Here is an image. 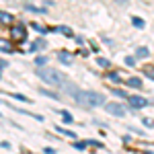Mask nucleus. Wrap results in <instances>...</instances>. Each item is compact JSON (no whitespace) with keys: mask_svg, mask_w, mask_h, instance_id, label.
<instances>
[{"mask_svg":"<svg viewBox=\"0 0 154 154\" xmlns=\"http://www.w3.org/2000/svg\"><path fill=\"white\" fill-rule=\"evenodd\" d=\"M72 97L76 99V103L86 105V107H101L105 103V97L101 93H95V91H76Z\"/></svg>","mask_w":154,"mask_h":154,"instance_id":"nucleus-1","label":"nucleus"},{"mask_svg":"<svg viewBox=\"0 0 154 154\" xmlns=\"http://www.w3.org/2000/svg\"><path fill=\"white\" fill-rule=\"evenodd\" d=\"M37 76H39L41 80H45L48 84H51V86H60V84L64 82V74L60 70H51V68H41V70H37Z\"/></svg>","mask_w":154,"mask_h":154,"instance_id":"nucleus-2","label":"nucleus"},{"mask_svg":"<svg viewBox=\"0 0 154 154\" xmlns=\"http://www.w3.org/2000/svg\"><path fill=\"white\" fill-rule=\"evenodd\" d=\"M105 111L109 115H117V117H123V115H125V107L119 105V103H107Z\"/></svg>","mask_w":154,"mask_h":154,"instance_id":"nucleus-3","label":"nucleus"},{"mask_svg":"<svg viewBox=\"0 0 154 154\" xmlns=\"http://www.w3.org/2000/svg\"><path fill=\"white\" fill-rule=\"evenodd\" d=\"M11 37L17 39V41H23L25 37H27V29H25L23 25H14V27L11 29Z\"/></svg>","mask_w":154,"mask_h":154,"instance_id":"nucleus-4","label":"nucleus"},{"mask_svg":"<svg viewBox=\"0 0 154 154\" xmlns=\"http://www.w3.org/2000/svg\"><path fill=\"white\" fill-rule=\"evenodd\" d=\"M128 103H130L134 109H142V107L148 105V101H146L144 97H136V95H130V97H128Z\"/></svg>","mask_w":154,"mask_h":154,"instance_id":"nucleus-5","label":"nucleus"},{"mask_svg":"<svg viewBox=\"0 0 154 154\" xmlns=\"http://www.w3.org/2000/svg\"><path fill=\"white\" fill-rule=\"evenodd\" d=\"M58 60L62 62V64H72V56H70V51H66V49L58 51Z\"/></svg>","mask_w":154,"mask_h":154,"instance_id":"nucleus-6","label":"nucleus"},{"mask_svg":"<svg viewBox=\"0 0 154 154\" xmlns=\"http://www.w3.org/2000/svg\"><path fill=\"white\" fill-rule=\"evenodd\" d=\"M0 51H4V54H11L12 51V43L8 39H0Z\"/></svg>","mask_w":154,"mask_h":154,"instance_id":"nucleus-7","label":"nucleus"},{"mask_svg":"<svg viewBox=\"0 0 154 154\" xmlns=\"http://www.w3.org/2000/svg\"><path fill=\"white\" fill-rule=\"evenodd\" d=\"M128 86H131V88H142V80L136 78V76H131V78H128Z\"/></svg>","mask_w":154,"mask_h":154,"instance_id":"nucleus-8","label":"nucleus"},{"mask_svg":"<svg viewBox=\"0 0 154 154\" xmlns=\"http://www.w3.org/2000/svg\"><path fill=\"white\" fill-rule=\"evenodd\" d=\"M0 21H2L4 25H11L12 23V17L8 14V12H2V11H0Z\"/></svg>","mask_w":154,"mask_h":154,"instance_id":"nucleus-9","label":"nucleus"},{"mask_svg":"<svg viewBox=\"0 0 154 154\" xmlns=\"http://www.w3.org/2000/svg\"><path fill=\"white\" fill-rule=\"evenodd\" d=\"M25 11H31V12H39V14H45V8H37L33 4H25Z\"/></svg>","mask_w":154,"mask_h":154,"instance_id":"nucleus-10","label":"nucleus"},{"mask_svg":"<svg viewBox=\"0 0 154 154\" xmlns=\"http://www.w3.org/2000/svg\"><path fill=\"white\" fill-rule=\"evenodd\" d=\"M131 25H134V27H138V29H144V19L134 17V19H131Z\"/></svg>","mask_w":154,"mask_h":154,"instance_id":"nucleus-11","label":"nucleus"},{"mask_svg":"<svg viewBox=\"0 0 154 154\" xmlns=\"http://www.w3.org/2000/svg\"><path fill=\"white\" fill-rule=\"evenodd\" d=\"M148 56V49L146 48H138V51H136V60H142Z\"/></svg>","mask_w":154,"mask_h":154,"instance_id":"nucleus-12","label":"nucleus"},{"mask_svg":"<svg viewBox=\"0 0 154 154\" xmlns=\"http://www.w3.org/2000/svg\"><path fill=\"white\" fill-rule=\"evenodd\" d=\"M144 76H148V78L154 80V66H144Z\"/></svg>","mask_w":154,"mask_h":154,"instance_id":"nucleus-13","label":"nucleus"},{"mask_svg":"<svg viewBox=\"0 0 154 154\" xmlns=\"http://www.w3.org/2000/svg\"><path fill=\"white\" fill-rule=\"evenodd\" d=\"M56 31H58V33H64V35H68V37H72V31L68 29V27H56Z\"/></svg>","mask_w":154,"mask_h":154,"instance_id":"nucleus-14","label":"nucleus"},{"mask_svg":"<svg viewBox=\"0 0 154 154\" xmlns=\"http://www.w3.org/2000/svg\"><path fill=\"white\" fill-rule=\"evenodd\" d=\"M62 121H66V123H72L74 119H72V115L68 113V111H62Z\"/></svg>","mask_w":154,"mask_h":154,"instance_id":"nucleus-15","label":"nucleus"},{"mask_svg":"<svg viewBox=\"0 0 154 154\" xmlns=\"http://www.w3.org/2000/svg\"><path fill=\"white\" fill-rule=\"evenodd\" d=\"M86 146H88V142H74V148H76V150H80V152L86 150Z\"/></svg>","mask_w":154,"mask_h":154,"instance_id":"nucleus-16","label":"nucleus"},{"mask_svg":"<svg viewBox=\"0 0 154 154\" xmlns=\"http://www.w3.org/2000/svg\"><path fill=\"white\" fill-rule=\"evenodd\" d=\"M35 64L37 66H45V64H48V58H45V56H39V58H35Z\"/></svg>","mask_w":154,"mask_h":154,"instance_id":"nucleus-17","label":"nucleus"},{"mask_svg":"<svg viewBox=\"0 0 154 154\" xmlns=\"http://www.w3.org/2000/svg\"><path fill=\"white\" fill-rule=\"evenodd\" d=\"M97 64H99V66H103V68H109V66H111V64H109V60H105V58H99V60H97Z\"/></svg>","mask_w":154,"mask_h":154,"instance_id":"nucleus-18","label":"nucleus"},{"mask_svg":"<svg viewBox=\"0 0 154 154\" xmlns=\"http://www.w3.org/2000/svg\"><path fill=\"white\" fill-rule=\"evenodd\" d=\"M41 95L51 97V99H58V95H56V93H51V91H45V88H41Z\"/></svg>","mask_w":154,"mask_h":154,"instance_id":"nucleus-19","label":"nucleus"},{"mask_svg":"<svg viewBox=\"0 0 154 154\" xmlns=\"http://www.w3.org/2000/svg\"><path fill=\"white\" fill-rule=\"evenodd\" d=\"M58 131H60V134H62V136H70V138H74V136H76V134H74V131H68V130H62V128H58Z\"/></svg>","mask_w":154,"mask_h":154,"instance_id":"nucleus-20","label":"nucleus"},{"mask_svg":"<svg viewBox=\"0 0 154 154\" xmlns=\"http://www.w3.org/2000/svg\"><path fill=\"white\" fill-rule=\"evenodd\" d=\"M125 64H128V66H134V64H136V58H125Z\"/></svg>","mask_w":154,"mask_h":154,"instance_id":"nucleus-21","label":"nucleus"},{"mask_svg":"<svg viewBox=\"0 0 154 154\" xmlns=\"http://www.w3.org/2000/svg\"><path fill=\"white\" fill-rule=\"evenodd\" d=\"M109 78H111V80H119V74H117V72H111Z\"/></svg>","mask_w":154,"mask_h":154,"instance_id":"nucleus-22","label":"nucleus"},{"mask_svg":"<svg viewBox=\"0 0 154 154\" xmlns=\"http://www.w3.org/2000/svg\"><path fill=\"white\" fill-rule=\"evenodd\" d=\"M43 152H45V154H56V150H54V148H45Z\"/></svg>","mask_w":154,"mask_h":154,"instance_id":"nucleus-23","label":"nucleus"},{"mask_svg":"<svg viewBox=\"0 0 154 154\" xmlns=\"http://www.w3.org/2000/svg\"><path fill=\"white\" fill-rule=\"evenodd\" d=\"M115 2H119V4H128L130 0H115Z\"/></svg>","mask_w":154,"mask_h":154,"instance_id":"nucleus-24","label":"nucleus"}]
</instances>
